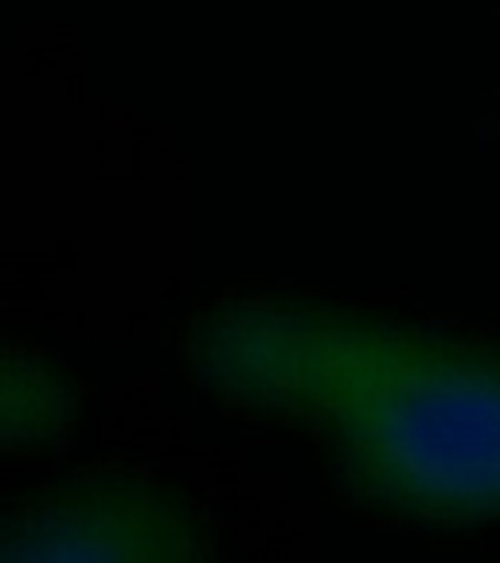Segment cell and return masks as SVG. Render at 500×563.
Instances as JSON below:
<instances>
[{
    "label": "cell",
    "mask_w": 500,
    "mask_h": 563,
    "mask_svg": "<svg viewBox=\"0 0 500 563\" xmlns=\"http://www.w3.org/2000/svg\"><path fill=\"white\" fill-rule=\"evenodd\" d=\"M185 501L118 477L75 482L32 501L9 525V560H173L200 552Z\"/></svg>",
    "instance_id": "7a4b0ae2"
},
{
    "label": "cell",
    "mask_w": 500,
    "mask_h": 563,
    "mask_svg": "<svg viewBox=\"0 0 500 563\" xmlns=\"http://www.w3.org/2000/svg\"><path fill=\"white\" fill-rule=\"evenodd\" d=\"M196 384L325 450L352 497L431 525L500 520V349L301 298L188 329Z\"/></svg>",
    "instance_id": "6da1fadb"
}]
</instances>
